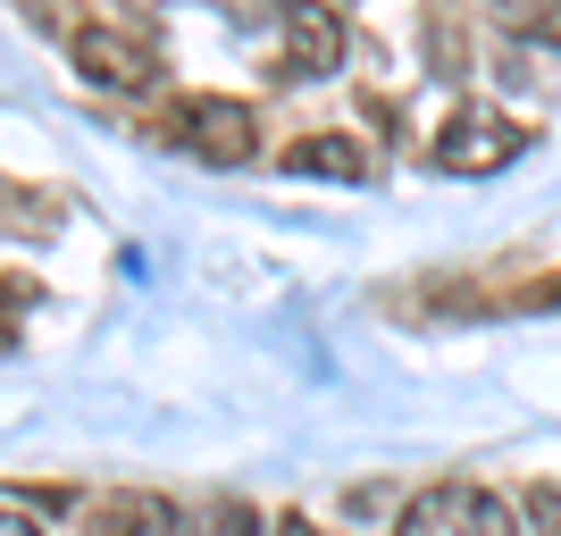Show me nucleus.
I'll return each instance as SVG.
<instances>
[{
  "instance_id": "nucleus-2",
  "label": "nucleus",
  "mask_w": 561,
  "mask_h": 536,
  "mask_svg": "<svg viewBox=\"0 0 561 536\" xmlns=\"http://www.w3.org/2000/svg\"><path fill=\"white\" fill-rule=\"evenodd\" d=\"M427 160L445 168V176H494V168L519 160V126L503 110H453L445 135L427 142Z\"/></svg>"
},
{
  "instance_id": "nucleus-9",
  "label": "nucleus",
  "mask_w": 561,
  "mask_h": 536,
  "mask_svg": "<svg viewBox=\"0 0 561 536\" xmlns=\"http://www.w3.org/2000/svg\"><path fill=\"white\" fill-rule=\"evenodd\" d=\"M519 520H528L537 536H561V487H528L519 494Z\"/></svg>"
},
{
  "instance_id": "nucleus-8",
  "label": "nucleus",
  "mask_w": 561,
  "mask_h": 536,
  "mask_svg": "<svg viewBox=\"0 0 561 536\" xmlns=\"http://www.w3.org/2000/svg\"><path fill=\"white\" fill-rule=\"evenodd\" d=\"M193 536H260V512H252V503H234V494H218V503H202Z\"/></svg>"
},
{
  "instance_id": "nucleus-5",
  "label": "nucleus",
  "mask_w": 561,
  "mask_h": 536,
  "mask_svg": "<svg viewBox=\"0 0 561 536\" xmlns=\"http://www.w3.org/2000/svg\"><path fill=\"white\" fill-rule=\"evenodd\" d=\"M84 536H193V528H185L176 503H160V494H142V487H117L84 512Z\"/></svg>"
},
{
  "instance_id": "nucleus-4",
  "label": "nucleus",
  "mask_w": 561,
  "mask_h": 536,
  "mask_svg": "<svg viewBox=\"0 0 561 536\" xmlns=\"http://www.w3.org/2000/svg\"><path fill=\"white\" fill-rule=\"evenodd\" d=\"M176 142L202 151L210 168H243L252 160V110L227 101V93H193L185 110H176Z\"/></svg>"
},
{
  "instance_id": "nucleus-1",
  "label": "nucleus",
  "mask_w": 561,
  "mask_h": 536,
  "mask_svg": "<svg viewBox=\"0 0 561 536\" xmlns=\"http://www.w3.org/2000/svg\"><path fill=\"white\" fill-rule=\"evenodd\" d=\"M519 528H528L519 503H503L494 487H469V478L411 494L402 520H394V536H519Z\"/></svg>"
},
{
  "instance_id": "nucleus-10",
  "label": "nucleus",
  "mask_w": 561,
  "mask_h": 536,
  "mask_svg": "<svg viewBox=\"0 0 561 536\" xmlns=\"http://www.w3.org/2000/svg\"><path fill=\"white\" fill-rule=\"evenodd\" d=\"M0 536H43V528H34L25 512H9V503H0Z\"/></svg>"
},
{
  "instance_id": "nucleus-3",
  "label": "nucleus",
  "mask_w": 561,
  "mask_h": 536,
  "mask_svg": "<svg viewBox=\"0 0 561 536\" xmlns=\"http://www.w3.org/2000/svg\"><path fill=\"white\" fill-rule=\"evenodd\" d=\"M76 68H84V84H110V93H142L151 76H160V50L142 43V34H126V25H76Z\"/></svg>"
},
{
  "instance_id": "nucleus-12",
  "label": "nucleus",
  "mask_w": 561,
  "mask_h": 536,
  "mask_svg": "<svg viewBox=\"0 0 561 536\" xmlns=\"http://www.w3.org/2000/svg\"><path fill=\"white\" fill-rule=\"evenodd\" d=\"M277 536H319V528H310V520H277Z\"/></svg>"
},
{
  "instance_id": "nucleus-7",
  "label": "nucleus",
  "mask_w": 561,
  "mask_h": 536,
  "mask_svg": "<svg viewBox=\"0 0 561 536\" xmlns=\"http://www.w3.org/2000/svg\"><path fill=\"white\" fill-rule=\"evenodd\" d=\"M285 176L360 185V176H369V142H352V135H302V142H285Z\"/></svg>"
},
{
  "instance_id": "nucleus-11",
  "label": "nucleus",
  "mask_w": 561,
  "mask_h": 536,
  "mask_svg": "<svg viewBox=\"0 0 561 536\" xmlns=\"http://www.w3.org/2000/svg\"><path fill=\"white\" fill-rule=\"evenodd\" d=\"M18 303H25L18 285H0V344H9V319H18Z\"/></svg>"
},
{
  "instance_id": "nucleus-6",
  "label": "nucleus",
  "mask_w": 561,
  "mask_h": 536,
  "mask_svg": "<svg viewBox=\"0 0 561 536\" xmlns=\"http://www.w3.org/2000/svg\"><path fill=\"white\" fill-rule=\"evenodd\" d=\"M335 59H344V18H335V9H302V18L285 25L277 76H294V84H319V76H335Z\"/></svg>"
}]
</instances>
